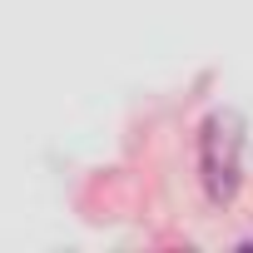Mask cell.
Masks as SVG:
<instances>
[{"label":"cell","instance_id":"obj_1","mask_svg":"<svg viewBox=\"0 0 253 253\" xmlns=\"http://www.w3.org/2000/svg\"><path fill=\"white\" fill-rule=\"evenodd\" d=\"M199 174L213 204H228L243 184V119L233 109H213L199 129Z\"/></svg>","mask_w":253,"mask_h":253}]
</instances>
